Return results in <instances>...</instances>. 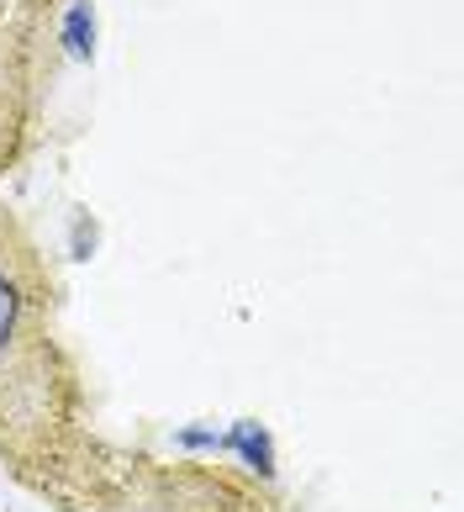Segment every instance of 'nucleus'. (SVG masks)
Wrapping results in <instances>:
<instances>
[{
    "mask_svg": "<svg viewBox=\"0 0 464 512\" xmlns=\"http://www.w3.org/2000/svg\"><path fill=\"white\" fill-rule=\"evenodd\" d=\"M222 449L238 454L259 481H275V439H269V428L259 423V417H238V423L222 433Z\"/></svg>",
    "mask_w": 464,
    "mask_h": 512,
    "instance_id": "1",
    "label": "nucleus"
},
{
    "mask_svg": "<svg viewBox=\"0 0 464 512\" xmlns=\"http://www.w3.org/2000/svg\"><path fill=\"white\" fill-rule=\"evenodd\" d=\"M64 53L74 64L95 59V6L90 0H69V11H64Z\"/></svg>",
    "mask_w": 464,
    "mask_h": 512,
    "instance_id": "2",
    "label": "nucleus"
},
{
    "mask_svg": "<svg viewBox=\"0 0 464 512\" xmlns=\"http://www.w3.org/2000/svg\"><path fill=\"white\" fill-rule=\"evenodd\" d=\"M174 449H185V454H222V433L206 428V423H190V428L174 433Z\"/></svg>",
    "mask_w": 464,
    "mask_h": 512,
    "instance_id": "3",
    "label": "nucleus"
},
{
    "mask_svg": "<svg viewBox=\"0 0 464 512\" xmlns=\"http://www.w3.org/2000/svg\"><path fill=\"white\" fill-rule=\"evenodd\" d=\"M90 249H95V227L80 217L74 222V259H90Z\"/></svg>",
    "mask_w": 464,
    "mask_h": 512,
    "instance_id": "5",
    "label": "nucleus"
},
{
    "mask_svg": "<svg viewBox=\"0 0 464 512\" xmlns=\"http://www.w3.org/2000/svg\"><path fill=\"white\" fill-rule=\"evenodd\" d=\"M16 307H22V301H16V286L0 275V349H6L11 333H16Z\"/></svg>",
    "mask_w": 464,
    "mask_h": 512,
    "instance_id": "4",
    "label": "nucleus"
}]
</instances>
